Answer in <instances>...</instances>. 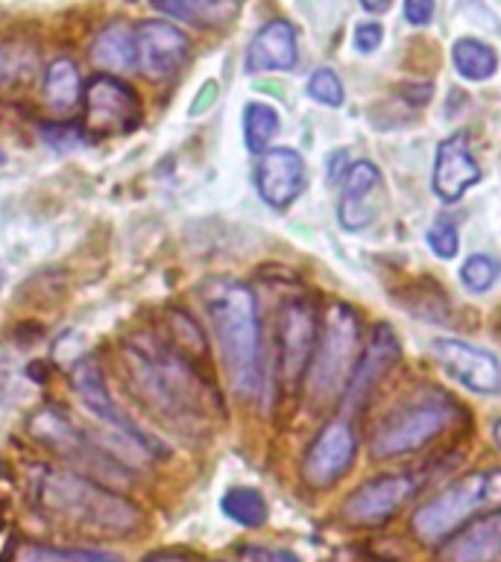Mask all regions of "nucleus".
Listing matches in <instances>:
<instances>
[{
	"mask_svg": "<svg viewBox=\"0 0 501 562\" xmlns=\"http://www.w3.org/2000/svg\"><path fill=\"white\" fill-rule=\"evenodd\" d=\"M211 328L235 393L255 395L261 384V328L255 293L244 281L218 279L202 288Z\"/></svg>",
	"mask_w": 501,
	"mask_h": 562,
	"instance_id": "1",
	"label": "nucleus"
},
{
	"mask_svg": "<svg viewBox=\"0 0 501 562\" xmlns=\"http://www.w3.org/2000/svg\"><path fill=\"white\" fill-rule=\"evenodd\" d=\"M42 504L53 516L97 533L123 536L141 525V509L118 492L97 486L77 472H47L42 481Z\"/></svg>",
	"mask_w": 501,
	"mask_h": 562,
	"instance_id": "2",
	"label": "nucleus"
},
{
	"mask_svg": "<svg viewBox=\"0 0 501 562\" xmlns=\"http://www.w3.org/2000/svg\"><path fill=\"white\" fill-rule=\"evenodd\" d=\"M496 507H501V469L469 472L413 509L411 530L422 544H443L475 521L478 513Z\"/></svg>",
	"mask_w": 501,
	"mask_h": 562,
	"instance_id": "3",
	"label": "nucleus"
},
{
	"mask_svg": "<svg viewBox=\"0 0 501 562\" xmlns=\"http://www.w3.org/2000/svg\"><path fill=\"white\" fill-rule=\"evenodd\" d=\"M360 319L349 305L334 302L325 311L323 328L316 334L314 358L308 367V393L314 402H329L343 395L352 369L358 363Z\"/></svg>",
	"mask_w": 501,
	"mask_h": 562,
	"instance_id": "4",
	"label": "nucleus"
},
{
	"mask_svg": "<svg viewBox=\"0 0 501 562\" xmlns=\"http://www.w3.org/2000/svg\"><path fill=\"white\" fill-rule=\"evenodd\" d=\"M455 413V404L448 402L446 395L404 404L378 425L369 442V454L376 460H393V457L420 451L452 425Z\"/></svg>",
	"mask_w": 501,
	"mask_h": 562,
	"instance_id": "5",
	"label": "nucleus"
},
{
	"mask_svg": "<svg viewBox=\"0 0 501 562\" xmlns=\"http://www.w3.org/2000/svg\"><path fill=\"white\" fill-rule=\"evenodd\" d=\"M91 138L126 135L141 123V100L135 88L114 74H97L82 91Z\"/></svg>",
	"mask_w": 501,
	"mask_h": 562,
	"instance_id": "6",
	"label": "nucleus"
},
{
	"mask_svg": "<svg viewBox=\"0 0 501 562\" xmlns=\"http://www.w3.org/2000/svg\"><path fill=\"white\" fill-rule=\"evenodd\" d=\"M358 454V437L346 416L325 422L302 460V477L311 490H329L349 472Z\"/></svg>",
	"mask_w": 501,
	"mask_h": 562,
	"instance_id": "7",
	"label": "nucleus"
},
{
	"mask_svg": "<svg viewBox=\"0 0 501 562\" xmlns=\"http://www.w3.org/2000/svg\"><path fill=\"white\" fill-rule=\"evenodd\" d=\"M420 492L413 474H381L360 483L343 504V518L355 527H378L404 509V504Z\"/></svg>",
	"mask_w": 501,
	"mask_h": 562,
	"instance_id": "8",
	"label": "nucleus"
},
{
	"mask_svg": "<svg viewBox=\"0 0 501 562\" xmlns=\"http://www.w3.org/2000/svg\"><path fill=\"white\" fill-rule=\"evenodd\" d=\"M387 202L385 176L369 158L352 161L341 184L337 220L346 232H364L378 220Z\"/></svg>",
	"mask_w": 501,
	"mask_h": 562,
	"instance_id": "9",
	"label": "nucleus"
},
{
	"mask_svg": "<svg viewBox=\"0 0 501 562\" xmlns=\"http://www.w3.org/2000/svg\"><path fill=\"white\" fill-rule=\"evenodd\" d=\"M135 50H138L141 74L153 82H167L185 68L191 56L188 35L165 21H144L135 30Z\"/></svg>",
	"mask_w": 501,
	"mask_h": 562,
	"instance_id": "10",
	"label": "nucleus"
},
{
	"mask_svg": "<svg viewBox=\"0 0 501 562\" xmlns=\"http://www.w3.org/2000/svg\"><path fill=\"white\" fill-rule=\"evenodd\" d=\"M434 358L466 390L478 395L501 393V360L492 351L455 337H439L434 340Z\"/></svg>",
	"mask_w": 501,
	"mask_h": 562,
	"instance_id": "11",
	"label": "nucleus"
},
{
	"mask_svg": "<svg viewBox=\"0 0 501 562\" xmlns=\"http://www.w3.org/2000/svg\"><path fill=\"white\" fill-rule=\"evenodd\" d=\"M316 346V311L308 302H288L279 316V363L285 384L297 386L308 375Z\"/></svg>",
	"mask_w": 501,
	"mask_h": 562,
	"instance_id": "12",
	"label": "nucleus"
},
{
	"mask_svg": "<svg viewBox=\"0 0 501 562\" xmlns=\"http://www.w3.org/2000/svg\"><path fill=\"white\" fill-rule=\"evenodd\" d=\"M255 191L270 209L285 211L299 200V193L305 191V161L297 149L290 147H270L264 149L255 161Z\"/></svg>",
	"mask_w": 501,
	"mask_h": 562,
	"instance_id": "13",
	"label": "nucleus"
},
{
	"mask_svg": "<svg viewBox=\"0 0 501 562\" xmlns=\"http://www.w3.org/2000/svg\"><path fill=\"white\" fill-rule=\"evenodd\" d=\"M399 358H402V346H399V337H396L393 325H376L372 334H369L367 349H364V355H360L355 369H352L349 384L343 390V404H346L349 411H358L360 404H367L372 390H376V386L381 384V378L399 363Z\"/></svg>",
	"mask_w": 501,
	"mask_h": 562,
	"instance_id": "14",
	"label": "nucleus"
},
{
	"mask_svg": "<svg viewBox=\"0 0 501 562\" xmlns=\"http://www.w3.org/2000/svg\"><path fill=\"white\" fill-rule=\"evenodd\" d=\"M478 182H481V165L475 161L464 132L439 140L434 153V170H431V191L437 193V200H464L466 191Z\"/></svg>",
	"mask_w": 501,
	"mask_h": 562,
	"instance_id": "15",
	"label": "nucleus"
},
{
	"mask_svg": "<svg viewBox=\"0 0 501 562\" xmlns=\"http://www.w3.org/2000/svg\"><path fill=\"white\" fill-rule=\"evenodd\" d=\"M297 30L288 21H267V24L253 35L246 47L244 70L246 74H267V70H290L297 68Z\"/></svg>",
	"mask_w": 501,
	"mask_h": 562,
	"instance_id": "16",
	"label": "nucleus"
},
{
	"mask_svg": "<svg viewBox=\"0 0 501 562\" xmlns=\"http://www.w3.org/2000/svg\"><path fill=\"white\" fill-rule=\"evenodd\" d=\"M70 381H74V390H77V395L82 398V404H86L88 411L94 413V416H100L103 422H109V425L121 430V434L135 439V442H141V448H147L149 451V446H144V434H141V430L118 411V404L112 402L109 386H105L103 369H100L97 360H79L77 367H74V372H70Z\"/></svg>",
	"mask_w": 501,
	"mask_h": 562,
	"instance_id": "17",
	"label": "nucleus"
},
{
	"mask_svg": "<svg viewBox=\"0 0 501 562\" xmlns=\"http://www.w3.org/2000/svg\"><path fill=\"white\" fill-rule=\"evenodd\" d=\"M443 562H501V513L469 521L448 542L439 544Z\"/></svg>",
	"mask_w": 501,
	"mask_h": 562,
	"instance_id": "18",
	"label": "nucleus"
},
{
	"mask_svg": "<svg viewBox=\"0 0 501 562\" xmlns=\"http://www.w3.org/2000/svg\"><path fill=\"white\" fill-rule=\"evenodd\" d=\"M91 61L105 74H123L138 65V50H135V30L123 21L103 26L94 35L91 44Z\"/></svg>",
	"mask_w": 501,
	"mask_h": 562,
	"instance_id": "19",
	"label": "nucleus"
},
{
	"mask_svg": "<svg viewBox=\"0 0 501 562\" xmlns=\"http://www.w3.org/2000/svg\"><path fill=\"white\" fill-rule=\"evenodd\" d=\"M149 7L185 24L223 26L237 15L241 0H149Z\"/></svg>",
	"mask_w": 501,
	"mask_h": 562,
	"instance_id": "20",
	"label": "nucleus"
},
{
	"mask_svg": "<svg viewBox=\"0 0 501 562\" xmlns=\"http://www.w3.org/2000/svg\"><path fill=\"white\" fill-rule=\"evenodd\" d=\"M452 65H455L457 77H464L466 82H487L499 70V53L481 38L464 35L452 44Z\"/></svg>",
	"mask_w": 501,
	"mask_h": 562,
	"instance_id": "21",
	"label": "nucleus"
},
{
	"mask_svg": "<svg viewBox=\"0 0 501 562\" xmlns=\"http://www.w3.org/2000/svg\"><path fill=\"white\" fill-rule=\"evenodd\" d=\"M82 100V77L74 59H53L44 74V103L56 112H70Z\"/></svg>",
	"mask_w": 501,
	"mask_h": 562,
	"instance_id": "22",
	"label": "nucleus"
},
{
	"mask_svg": "<svg viewBox=\"0 0 501 562\" xmlns=\"http://www.w3.org/2000/svg\"><path fill=\"white\" fill-rule=\"evenodd\" d=\"M220 509H223V516L232 518L235 525L241 527H264L267 525V518H270V507H267V498H264L261 492L253 490V486H235V490H229L220 501Z\"/></svg>",
	"mask_w": 501,
	"mask_h": 562,
	"instance_id": "23",
	"label": "nucleus"
},
{
	"mask_svg": "<svg viewBox=\"0 0 501 562\" xmlns=\"http://www.w3.org/2000/svg\"><path fill=\"white\" fill-rule=\"evenodd\" d=\"M281 130L279 112L272 109L270 103H261V100H253L246 103L244 109V140L246 149L261 156L264 149H270V144L276 140Z\"/></svg>",
	"mask_w": 501,
	"mask_h": 562,
	"instance_id": "24",
	"label": "nucleus"
},
{
	"mask_svg": "<svg viewBox=\"0 0 501 562\" xmlns=\"http://www.w3.org/2000/svg\"><path fill=\"white\" fill-rule=\"evenodd\" d=\"M15 562H121L118 553L91 548H51V544H21Z\"/></svg>",
	"mask_w": 501,
	"mask_h": 562,
	"instance_id": "25",
	"label": "nucleus"
},
{
	"mask_svg": "<svg viewBox=\"0 0 501 562\" xmlns=\"http://www.w3.org/2000/svg\"><path fill=\"white\" fill-rule=\"evenodd\" d=\"M501 279V261L496 255L475 252L460 263V284L469 293H487Z\"/></svg>",
	"mask_w": 501,
	"mask_h": 562,
	"instance_id": "26",
	"label": "nucleus"
},
{
	"mask_svg": "<svg viewBox=\"0 0 501 562\" xmlns=\"http://www.w3.org/2000/svg\"><path fill=\"white\" fill-rule=\"evenodd\" d=\"M425 244L434 255H437L439 261H455L457 255H460V228L448 214H437L434 223L425 232Z\"/></svg>",
	"mask_w": 501,
	"mask_h": 562,
	"instance_id": "27",
	"label": "nucleus"
},
{
	"mask_svg": "<svg viewBox=\"0 0 501 562\" xmlns=\"http://www.w3.org/2000/svg\"><path fill=\"white\" fill-rule=\"evenodd\" d=\"M305 91L314 103L325 105V109H341L343 100H346V88H343L341 77L332 68H316L308 77Z\"/></svg>",
	"mask_w": 501,
	"mask_h": 562,
	"instance_id": "28",
	"label": "nucleus"
},
{
	"mask_svg": "<svg viewBox=\"0 0 501 562\" xmlns=\"http://www.w3.org/2000/svg\"><path fill=\"white\" fill-rule=\"evenodd\" d=\"M42 138L44 144H51L53 149L68 153V149L86 147L88 140H91V135H86L79 126H70V123H47V126H42Z\"/></svg>",
	"mask_w": 501,
	"mask_h": 562,
	"instance_id": "29",
	"label": "nucleus"
},
{
	"mask_svg": "<svg viewBox=\"0 0 501 562\" xmlns=\"http://www.w3.org/2000/svg\"><path fill=\"white\" fill-rule=\"evenodd\" d=\"M385 42V26L378 24V21H360L355 30H352V44H355V50L369 56V53H376Z\"/></svg>",
	"mask_w": 501,
	"mask_h": 562,
	"instance_id": "30",
	"label": "nucleus"
},
{
	"mask_svg": "<svg viewBox=\"0 0 501 562\" xmlns=\"http://www.w3.org/2000/svg\"><path fill=\"white\" fill-rule=\"evenodd\" d=\"M402 12L411 26H428L437 12V0H404Z\"/></svg>",
	"mask_w": 501,
	"mask_h": 562,
	"instance_id": "31",
	"label": "nucleus"
},
{
	"mask_svg": "<svg viewBox=\"0 0 501 562\" xmlns=\"http://www.w3.org/2000/svg\"><path fill=\"white\" fill-rule=\"evenodd\" d=\"M218 97H220L218 79H205L200 91H197V97H193V103H191V109H188V114H191V117H200V114H205L211 105L218 103Z\"/></svg>",
	"mask_w": 501,
	"mask_h": 562,
	"instance_id": "32",
	"label": "nucleus"
},
{
	"mask_svg": "<svg viewBox=\"0 0 501 562\" xmlns=\"http://www.w3.org/2000/svg\"><path fill=\"white\" fill-rule=\"evenodd\" d=\"M431 94H434V86H431V82H422V86H408L404 100L413 105H425L431 100Z\"/></svg>",
	"mask_w": 501,
	"mask_h": 562,
	"instance_id": "33",
	"label": "nucleus"
},
{
	"mask_svg": "<svg viewBox=\"0 0 501 562\" xmlns=\"http://www.w3.org/2000/svg\"><path fill=\"white\" fill-rule=\"evenodd\" d=\"M390 3H393V0H360V7L367 9V12H372V15H381V12H387V9H390Z\"/></svg>",
	"mask_w": 501,
	"mask_h": 562,
	"instance_id": "34",
	"label": "nucleus"
},
{
	"mask_svg": "<svg viewBox=\"0 0 501 562\" xmlns=\"http://www.w3.org/2000/svg\"><path fill=\"white\" fill-rule=\"evenodd\" d=\"M147 562H191L188 557H179V553H162V557H153Z\"/></svg>",
	"mask_w": 501,
	"mask_h": 562,
	"instance_id": "35",
	"label": "nucleus"
},
{
	"mask_svg": "<svg viewBox=\"0 0 501 562\" xmlns=\"http://www.w3.org/2000/svg\"><path fill=\"white\" fill-rule=\"evenodd\" d=\"M272 562H302V560H299V557H293L290 551H279L276 557H272Z\"/></svg>",
	"mask_w": 501,
	"mask_h": 562,
	"instance_id": "36",
	"label": "nucleus"
},
{
	"mask_svg": "<svg viewBox=\"0 0 501 562\" xmlns=\"http://www.w3.org/2000/svg\"><path fill=\"white\" fill-rule=\"evenodd\" d=\"M492 439H496V448L501 451V419H496V425H492Z\"/></svg>",
	"mask_w": 501,
	"mask_h": 562,
	"instance_id": "37",
	"label": "nucleus"
},
{
	"mask_svg": "<svg viewBox=\"0 0 501 562\" xmlns=\"http://www.w3.org/2000/svg\"><path fill=\"white\" fill-rule=\"evenodd\" d=\"M7 77V56H3V50H0V79Z\"/></svg>",
	"mask_w": 501,
	"mask_h": 562,
	"instance_id": "38",
	"label": "nucleus"
},
{
	"mask_svg": "<svg viewBox=\"0 0 501 562\" xmlns=\"http://www.w3.org/2000/svg\"><path fill=\"white\" fill-rule=\"evenodd\" d=\"M0 165H3V153H0Z\"/></svg>",
	"mask_w": 501,
	"mask_h": 562,
	"instance_id": "39",
	"label": "nucleus"
}]
</instances>
